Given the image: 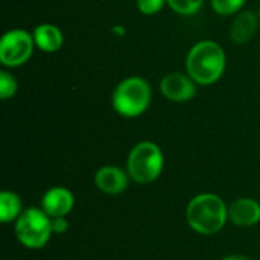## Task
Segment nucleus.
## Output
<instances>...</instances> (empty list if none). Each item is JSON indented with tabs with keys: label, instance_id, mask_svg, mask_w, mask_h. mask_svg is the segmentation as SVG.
Returning <instances> with one entry per match:
<instances>
[{
	"label": "nucleus",
	"instance_id": "1",
	"mask_svg": "<svg viewBox=\"0 0 260 260\" xmlns=\"http://www.w3.org/2000/svg\"><path fill=\"white\" fill-rule=\"evenodd\" d=\"M186 66L190 78L195 82L201 85H210L224 73L225 53L215 41H201L190 49Z\"/></svg>",
	"mask_w": 260,
	"mask_h": 260
},
{
	"label": "nucleus",
	"instance_id": "2",
	"mask_svg": "<svg viewBox=\"0 0 260 260\" xmlns=\"http://www.w3.org/2000/svg\"><path fill=\"white\" fill-rule=\"evenodd\" d=\"M187 222L201 235L218 233L229 219V209L224 201L213 193L195 197L187 206Z\"/></svg>",
	"mask_w": 260,
	"mask_h": 260
},
{
	"label": "nucleus",
	"instance_id": "3",
	"mask_svg": "<svg viewBox=\"0 0 260 260\" xmlns=\"http://www.w3.org/2000/svg\"><path fill=\"white\" fill-rule=\"evenodd\" d=\"M151 102L149 84L137 76L122 81L113 94V107L123 117H137L143 114Z\"/></svg>",
	"mask_w": 260,
	"mask_h": 260
},
{
	"label": "nucleus",
	"instance_id": "4",
	"mask_svg": "<svg viewBox=\"0 0 260 260\" xmlns=\"http://www.w3.org/2000/svg\"><path fill=\"white\" fill-rule=\"evenodd\" d=\"M163 165L165 158L161 149L152 142H142L136 145L128 157L129 177L140 184L157 180L163 171Z\"/></svg>",
	"mask_w": 260,
	"mask_h": 260
},
{
	"label": "nucleus",
	"instance_id": "5",
	"mask_svg": "<svg viewBox=\"0 0 260 260\" xmlns=\"http://www.w3.org/2000/svg\"><path fill=\"white\" fill-rule=\"evenodd\" d=\"M52 219L44 210L27 209L24 210L15 224V233L18 241L32 250L43 248L52 235Z\"/></svg>",
	"mask_w": 260,
	"mask_h": 260
},
{
	"label": "nucleus",
	"instance_id": "6",
	"mask_svg": "<svg viewBox=\"0 0 260 260\" xmlns=\"http://www.w3.org/2000/svg\"><path fill=\"white\" fill-rule=\"evenodd\" d=\"M34 37L26 30L14 29L3 35L0 43V61L8 67H17L24 64L34 50Z\"/></svg>",
	"mask_w": 260,
	"mask_h": 260
},
{
	"label": "nucleus",
	"instance_id": "7",
	"mask_svg": "<svg viewBox=\"0 0 260 260\" xmlns=\"http://www.w3.org/2000/svg\"><path fill=\"white\" fill-rule=\"evenodd\" d=\"M43 210L50 218H64L75 206V198L66 187H52L43 197Z\"/></svg>",
	"mask_w": 260,
	"mask_h": 260
},
{
	"label": "nucleus",
	"instance_id": "8",
	"mask_svg": "<svg viewBox=\"0 0 260 260\" xmlns=\"http://www.w3.org/2000/svg\"><path fill=\"white\" fill-rule=\"evenodd\" d=\"M161 91L169 101L186 102L193 98L195 85L187 76L181 73H169L161 81Z\"/></svg>",
	"mask_w": 260,
	"mask_h": 260
},
{
	"label": "nucleus",
	"instance_id": "9",
	"mask_svg": "<svg viewBox=\"0 0 260 260\" xmlns=\"http://www.w3.org/2000/svg\"><path fill=\"white\" fill-rule=\"evenodd\" d=\"M229 218L238 227H251L260 221V204L251 198H239L229 207Z\"/></svg>",
	"mask_w": 260,
	"mask_h": 260
},
{
	"label": "nucleus",
	"instance_id": "10",
	"mask_svg": "<svg viewBox=\"0 0 260 260\" xmlns=\"http://www.w3.org/2000/svg\"><path fill=\"white\" fill-rule=\"evenodd\" d=\"M94 183L104 193L116 195L128 187V177L122 169L116 166H104L96 172Z\"/></svg>",
	"mask_w": 260,
	"mask_h": 260
},
{
	"label": "nucleus",
	"instance_id": "11",
	"mask_svg": "<svg viewBox=\"0 0 260 260\" xmlns=\"http://www.w3.org/2000/svg\"><path fill=\"white\" fill-rule=\"evenodd\" d=\"M256 29H257L256 15L251 11H244L235 18L233 26L230 29V38L236 44H244L254 37Z\"/></svg>",
	"mask_w": 260,
	"mask_h": 260
},
{
	"label": "nucleus",
	"instance_id": "12",
	"mask_svg": "<svg viewBox=\"0 0 260 260\" xmlns=\"http://www.w3.org/2000/svg\"><path fill=\"white\" fill-rule=\"evenodd\" d=\"M34 41L43 52H56L62 46V34L53 24H40L34 30Z\"/></svg>",
	"mask_w": 260,
	"mask_h": 260
},
{
	"label": "nucleus",
	"instance_id": "13",
	"mask_svg": "<svg viewBox=\"0 0 260 260\" xmlns=\"http://www.w3.org/2000/svg\"><path fill=\"white\" fill-rule=\"evenodd\" d=\"M21 201L12 192H2L0 195V219L2 222H11L21 215Z\"/></svg>",
	"mask_w": 260,
	"mask_h": 260
},
{
	"label": "nucleus",
	"instance_id": "14",
	"mask_svg": "<svg viewBox=\"0 0 260 260\" xmlns=\"http://www.w3.org/2000/svg\"><path fill=\"white\" fill-rule=\"evenodd\" d=\"M166 2L175 12L183 15H192L198 12L200 8L203 6V0H166Z\"/></svg>",
	"mask_w": 260,
	"mask_h": 260
},
{
	"label": "nucleus",
	"instance_id": "15",
	"mask_svg": "<svg viewBox=\"0 0 260 260\" xmlns=\"http://www.w3.org/2000/svg\"><path fill=\"white\" fill-rule=\"evenodd\" d=\"M245 0H212V8L221 15H232L244 6Z\"/></svg>",
	"mask_w": 260,
	"mask_h": 260
},
{
	"label": "nucleus",
	"instance_id": "16",
	"mask_svg": "<svg viewBox=\"0 0 260 260\" xmlns=\"http://www.w3.org/2000/svg\"><path fill=\"white\" fill-rule=\"evenodd\" d=\"M17 91V82L8 72H0V96L3 101L14 96Z\"/></svg>",
	"mask_w": 260,
	"mask_h": 260
},
{
	"label": "nucleus",
	"instance_id": "17",
	"mask_svg": "<svg viewBox=\"0 0 260 260\" xmlns=\"http://www.w3.org/2000/svg\"><path fill=\"white\" fill-rule=\"evenodd\" d=\"M165 2L166 0H137V6H139L142 14L154 15V14H157L163 8Z\"/></svg>",
	"mask_w": 260,
	"mask_h": 260
},
{
	"label": "nucleus",
	"instance_id": "18",
	"mask_svg": "<svg viewBox=\"0 0 260 260\" xmlns=\"http://www.w3.org/2000/svg\"><path fill=\"white\" fill-rule=\"evenodd\" d=\"M69 229L66 218H52V230L55 233H64Z\"/></svg>",
	"mask_w": 260,
	"mask_h": 260
},
{
	"label": "nucleus",
	"instance_id": "19",
	"mask_svg": "<svg viewBox=\"0 0 260 260\" xmlns=\"http://www.w3.org/2000/svg\"><path fill=\"white\" fill-rule=\"evenodd\" d=\"M222 260H250L248 257H245V256H238V254H235V256H229V257H225V259Z\"/></svg>",
	"mask_w": 260,
	"mask_h": 260
}]
</instances>
